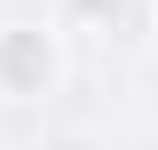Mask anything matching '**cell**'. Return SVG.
<instances>
[{"label": "cell", "instance_id": "2", "mask_svg": "<svg viewBox=\"0 0 158 150\" xmlns=\"http://www.w3.org/2000/svg\"><path fill=\"white\" fill-rule=\"evenodd\" d=\"M56 150H87V142H56Z\"/></svg>", "mask_w": 158, "mask_h": 150}, {"label": "cell", "instance_id": "1", "mask_svg": "<svg viewBox=\"0 0 158 150\" xmlns=\"http://www.w3.org/2000/svg\"><path fill=\"white\" fill-rule=\"evenodd\" d=\"M63 79V48L48 24H0V95L8 103H40Z\"/></svg>", "mask_w": 158, "mask_h": 150}]
</instances>
